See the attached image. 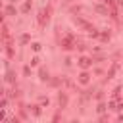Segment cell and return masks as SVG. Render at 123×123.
<instances>
[{
    "label": "cell",
    "instance_id": "3957f363",
    "mask_svg": "<svg viewBox=\"0 0 123 123\" xmlns=\"http://www.w3.org/2000/svg\"><path fill=\"white\" fill-rule=\"evenodd\" d=\"M48 12H50V10H40V17H38V21H40V25L44 23V19H48Z\"/></svg>",
    "mask_w": 123,
    "mask_h": 123
},
{
    "label": "cell",
    "instance_id": "277c9868",
    "mask_svg": "<svg viewBox=\"0 0 123 123\" xmlns=\"http://www.w3.org/2000/svg\"><path fill=\"white\" fill-rule=\"evenodd\" d=\"M79 81H81V85H86V83H88V73H81Z\"/></svg>",
    "mask_w": 123,
    "mask_h": 123
},
{
    "label": "cell",
    "instance_id": "6da1fadb",
    "mask_svg": "<svg viewBox=\"0 0 123 123\" xmlns=\"http://www.w3.org/2000/svg\"><path fill=\"white\" fill-rule=\"evenodd\" d=\"M73 44H75V40H73L71 37H65V38L62 40V46H63V48H73Z\"/></svg>",
    "mask_w": 123,
    "mask_h": 123
},
{
    "label": "cell",
    "instance_id": "7a4b0ae2",
    "mask_svg": "<svg viewBox=\"0 0 123 123\" xmlns=\"http://www.w3.org/2000/svg\"><path fill=\"white\" fill-rule=\"evenodd\" d=\"M90 63H92V60H90V58H81V60H79V65H81V67H85V69H86V67H90Z\"/></svg>",
    "mask_w": 123,
    "mask_h": 123
}]
</instances>
